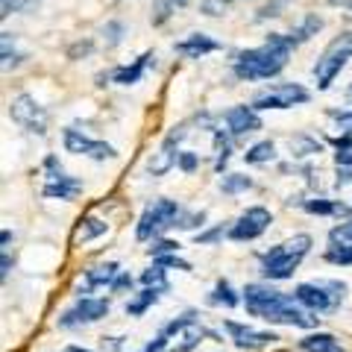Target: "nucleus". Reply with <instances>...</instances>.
<instances>
[{"instance_id":"obj_1","label":"nucleus","mask_w":352,"mask_h":352,"mask_svg":"<svg viewBox=\"0 0 352 352\" xmlns=\"http://www.w3.org/2000/svg\"><path fill=\"white\" fill-rule=\"evenodd\" d=\"M244 305L247 314L258 317L267 323H285V326H296V329H314L320 317H314L311 311L294 300V296L282 294L267 285H247L244 288Z\"/></svg>"},{"instance_id":"obj_2","label":"nucleus","mask_w":352,"mask_h":352,"mask_svg":"<svg viewBox=\"0 0 352 352\" xmlns=\"http://www.w3.org/2000/svg\"><path fill=\"white\" fill-rule=\"evenodd\" d=\"M294 47L296 44L291 36H285V32H270V36L264 38V44L238 53L232 71H235L238 80H247V82L270 80V76H276L285 65H288Z\"/></svg>"},{"instance_id":"obj_3","label":"nucleus","mask_w":352,"mask_h":352,"mask_svg":"<svg viewBox=\"0 0 352 352\" xmlns=\"http://www.w3.org/2000/svg\"><path fill=\"white\" fill-rule=\"evenodd\" d=\"M308 250H311V238L308 235H294L291 241H285V244H276L270 247L267 252H261L258 261H261V273L267 279H288L294 276V270L300 267V261L308 256Z\"/></svg>"},{"instance_id":"obj_4","label":"nucleus","mask_w":352,"mask_h":352,"mask_svg":"<svg viewBox=\"0 0 352 352\" xmlns=\"http://www.w3.org/2000/svg\"><path fill=\"white\" fill-rule=\"evenodd\" d=\"M346 285L340 282H302L294 288V300L311 314H329L340 305Z\"/></svg>"},{"instance_id":"obj_5","label":"nucleus","mask_w":352,"mask_h":352,"mask_svg":"<svg viewBox=\"0 0 352 352\" xmlns=\"http://www.w3.org/2000/svg\"><path fill=\"white\" fill-rule=\"evenodd\" d=\"M352 59V32H340V36L323 50V56L314 65V82L320 91H326L335 82V76L346 68V62Z\"/></svg>"},{"instance_id":"obj_6","label":"nucleus","mask_w":352,"mask_h":352,"mask_svg":"<svg viewBox=\"0 0 352 352\" xmlns=\"http://www.w3.org/2000/svg\"><path fill=\"white\" fill-rule=\"evenodd\" d=\"M179 214H182L179 203L159 197V200H153V203L144 208V214H141V220H138V229H135V238H138V241H150V238L156 241L162 232H168L170 226H176Z\"/></svg>"},{"instance_id":"obj_7","label":"nucleus","mask_w":352,"mask_h":352,"mask_svg":"<svg viewBox=\"0 0 352 352\" xmlns=\"http://www.w3.org/2000/svg\"><path fill=\"white\" fill-rule=\"evenodd\" d=\"M308 94L302 85L296 82H279V85H270L258 91L252 97V109H291V106H302L308 103Z\"/></svg>"},{"instance_id":"obj_8","label":"nucleus","mask_w":352,"mask_h":352,"mask_svg":"<svg viewBox=\"0 0 352 352\" xmlns=\"http://www.w3.org/2000/svg\"><path fill=\"white\" fill-rule=\"evenodd\" d=\"M44 168H47V182H44V188H41L44 197H50V200H74V197L82 191V182L76 179V176L65 173L56 156H47Z\"/></svg>"},{"instance_id":"obj_9","label":"nucleus","mask_w":352,"mask_h":352,"mask_svg":"<svg viewBox=\"0 0 352 352\" xmlns=\"http://www.w3.org/2000/svg\"><path fill=\"white\" fill-rule=\"evenodd\" d=\"M9 115H12L15 124H21L30 132H36V135H44V132H47V112L36 103V97L18 94L15 100L9 103Z\"/></svg>"},{"instance_id":"obj_10","label":"nucleus","mask_w":352,"mask_h":352,"mask_svg":"<svg viewBox=\"0 0 352 352\" xmlns=\"http://www.w3.org/2000/svg\"><path fill=\"white\" fill-rule=\"evenodd\" d=\"M109 314V300H94V296H80V302L68 308L59 317V329H76V326H88L97 323L100 317Z\"/></svg>"},{"instance_id":"obj_11","label":"nucleus","mask_w":352,"mask_h":352,"mask_svg":"<svg viewBox=\"0 0 352 352\" xmlns=\"http://www.w3.org/2000/svg\"><path fill=\"white\" fill-rule=\"evenodd\" d=\"M62 138H65V150H68V153H76V156H88V159H94V162H106V159H112V156H115V147H112V144L88 138V135H82V132H80V129H74V126L65 129V132H62Z\"/></svg>"},{"instance_id":"obj_12","label":"nucleus","mask_w":352,"mask_h":352,"mask_svg":"<svg viewBox=\"0 0 352 352\" xmlns=\"http://www.w3.org/2000/svg\"><path fill=\"white\" fill-rule=\"evenodd\" d=\"M270 223H273V214L267 212V208L252 206L232 223V229H229V238H232V241H256L258 235H264V229H267Z\"/></svg>"},{"instance_id":"obj_13","label":"nucleus","mask_w":352,"mask_h":352,"mask_svg":"<svg viewBox=\"0 0 352 352\" xmlns=\"http://www.w3.org/2000/svg\"><path fill=\"white\" fill-rule=\"evenodd\" d=\"M223 329L229 332V338H232V344L238 349H244V352H256V349H264V346H270V344L279 340L273 332H258V329L235 323V320H223Z\"/></svg>"},{"instance_id":"obj_14","label":"nucleus","mask_w":352,"mask_h":352,"mask_svg":"<svg viewBox=\"0 0 352 352\" xmlns=\"http://www.w3.org/2000/svg\"><path fill=\"white\" fill-rule=\"evenodd\" d=\"M188 135V129H185V124L182 126H176V129H170V135L162 141V150L156 153V159H150V173L153 176H162V173H168L173 164H176V159H179V141Z\"/></svg>"},{"instance_id":"obj_15","label":"nucleus","mask_w":352,"mask_h":352,"mask_svg":"<svg viewBox=\"0 0 352 352\" xmlns=\"http://www.w3.org/2000/svg\"><path fill=\"white\" fill-rule=\"evenodd\" d=\"M226 126L232 132V138H241V135H247V132L261 129V118L256 115L252 106H232L226 112Z\"/></svg>"},{"instance_id":"obj_16","label":"nucleus","mask_w":352,"mask_h":352,"mask_svg":"<svg viewBox=\"0 0 352 352\" xmlns=\"http://www.w3.org/2000/svg\"><path fill=\"white\" fill-rule=\"evenodd\" d=\"M173 50L179 53V56H185V59H203L206 53L220 50V41H214L212 36H206V32H194V36H188L185 41L173 44Z\"/></svg>"},{"instance_id":"obj_17","label":"nucleus","mask_w":352,"mask_h":352,"mask_svg":"<svg viewBox=\"0 0 352 352\" xmlns=\"http://www.w3.org/2000/svg\"><path fill=\"white\" fill-rule=\"evenodd\" d=\"M118 264L109 261V264H97V267H88L85 270V285H80V296L82 294H91L94 288H103V285H109L112 288V282L118 279Z\"/></svg>"},{"instance_id":"obj_18","label":"nucleus","mask_w":352,"mask_h":352,"mask_svg":"<svg viewBox=\"0 0 352 352\" xmlns=\"http://www.w3.org/2000/svg\"><path fill=\"white\" fill-rule=\"evenodd\" d=\"M150 59H153V53H150V50H147V53H141V56L132 62V65H120V68H115L112 74H109V80L118 82V85H135L141 76H144Z\"/></svg>"},{"instance_id":"obj_19","label":"nucleus","mask_w":352,"mask_h":352,"mask_svg":"<svg viewBox=\"0 0 352 352\" xmlns=\"http://www.w3.org/2000/svg\"><path fill=\"white\" fill-rule=\"evenodd\" d=\"M106 232V223L103 220H97V217H82L80 223H76V229H74V247H80V244H88L91 238H100Z\"/></svg>"},{"instance_id":"obj_20","label":"nucleus","mask_w":352,"mask_h":352,"mask_svg":"<svg viewBox=\"0 0 352 352\" xmlns=\"http://www.w3.org/2000/svg\"><path fill=\"white\" fill-rule=\"evenodd\" d=\"M300 349H302V352H346L332 335H326V332L305 335V338L300 340Z\"/></svg>"},{"instance_id":"obj_21","label":"nucleus","mask_w":352,"mask_h":352,"mask_svg":"<svg viewBox=\"0 0 352 352\" xmlns=\"http://www.w3.org/2000/svg\"><path fill=\"white\" fill-rule=\"evenodd\" d=\"M191 0H153V27H162V24H168V21L176 15V9H185Z\"/></svg>"},{"instance_id":"obj_22","label":"nucleus","mask_w":352,"mask_h":352,"mask_svg":"<svg viewBox=\"0 0 352 352\" xmlns=\"http://www.w3.org/2000/svg\"><path fill=\"white\" fill-rule=\"evenodd\" d=\"M302 208L308 214H352V208L344 206V203H338V200H305Z\"/></svg>"},{"instance_id":"obj_23","label":"nucleus","mask_w":352,"mask_h":352,"mask_svg":"<svg viewBox=\"0 0 352 352\" xmlns=\"http://www.w3.org/2000/svg\"><path fill=\"white\" fill-rule=\"evenodd\" d=\"M208 335H212V332H206V329H203L200 323H191L188 329H185V335L179 338V344L170 346L168 352H191V349L200 346V340H203V338H208Z\"/></svg>"},{"instance_id":"obj_24","label":"nucleus","mask_w":352,"mask_h":352,"mask_svg":"<svg viewBox=\"0 0 352 352\" xmlns=\"http://www.w3.org/2000/svg\"><path fill=\"white\" fill-rule=\"evenodd\" d=\"M241 300H238V294L232 291V285H229L226 279H220L214 285V291L208 294V305H223V308H235Z\"/></svg>"},{"instance_id":"obj_25","label":"nucleus","mask_w":352,"mask_h":352,"mask_svg":"<svg viewBox=\"0 0 352 352\" xmlns=\"http://www.w3.org/2000/svg\"><path fill=\"white\" fill-rule=\"evenodd\" d=\"M159 291H153V288H144V291H141L138 296H135V300H132V302H126V314L129 317H141V314H144L147 311V308L153 305V302H159Z\"/></svg>"},{"instance_id":"obj_26","label":"nucleus","mask_w":352,"mask_h":352,"mask_svg":"<svg viewBox=\"0 0 352 352\" xmlns=\"http://www.w3.org/2000/svg\"><path fill=\"white\" fill-rule=\"evenodd\" d=\"M141 285L144 288H153V291H159V294H168V276H164V267L162 264H156V267H150V270H144L141 273Z\"/></svg>"},{"instance_id":"obj_27","label":"nucleus","mask_w":352,"mask_h":352,"mask_svg":"<svg viewBox=\"0 0 352 352\" xmlns=\"http://www.w3.org/2000/svg\"><path fill=\"white\" fill-rule=\"evenodd\" d=\"M252 182L250 176H244V173H229V176H223V182H220V191H223L226 197H232V194H241V191H250L252 188Z\"/></svg>"},{"instance_id":"obj_28","label":"nucleus","mask_w":352,"mask_h":352,"mask_svg":"<svg viewBox=\"0 0 352 352\" xmlns=\"http://www.w3.org/2000/svg\"><path fill=\"white\" fill-rule=\"evenodd\" d=\"M273 141H258V144H252L247 153H244V162L247 164H264V162H273Z\"/></svg>"},{"instance_id":"obj_29","label":"nucleus","mask_w":352,"mask_h":352,"mask_svg":"<svg viewBox=\"0 0 352 352\" xmlns=\"http://www.w3.org/2000/svg\"><path fill=\"white\" fill-rule=\"evenodd\" d=\"M320 27H323V21H320V18H317V15H308V18L302 21V24L291 32L294 44H302V41H308L311 36H317V30H320Z\"/></svg>"},{"instance_id":"obj_30","label":"nucleus","mask_w":352,"mask_h":352,"mask_svg":"<svg viewBox=\"0 0 352 352\" xmlns=\"http://www.w3.org/2000/svg\"><path fill=\"white\" fill-rule=\"evenodd\" d=\"M332 144H335V162H338V168H352V135H338Z\"/></svg>"},{"instance_id":"obj_31","label":"nucleus","mask_w":352,"mask_h":352,"mask_svg":"<svg viewBox=\"0 0 352 352\" xmlns=\"http://www.w3.org/2000/svg\"><path fill=\"white\" fill-rule=\"evenodd\" d=\"M288 144H291L294 156H311V153H320L323 150L320 141H314V138H308V135H296V138L288 141Z\"/></svg>"},{"instance_id":"obj_32","label":"nucleus","mask_w":352,"mask_h":352,"mask_svg":"<svg viewBox=\"0 0 352 352\" xmlns=\"http://www.w3.org/2000/svg\"><path fill=\"white\" fill-rule=\"evenodd\" d=\"M214 150H217V162H214V170L220 173L229 162V138L223 135V129H214Z\"/></svg>"},{"instance_id":"obj_33","label":"nucleus","mask_w":352,"mask_h":352,"mask_svg":"<svg viewBox=\"0 0 352 352\" xmlns=\"http://www.w3.org/2000/svg\"><path fill=\"white\" fill-rule=\"evenodd\" d=\"M329 264H338V267H349L352 264V247H338L332 244L326 250V256H323Z\"/></svg>"},{"instance_id":"obj_34","label":"nucleus","mask_w":352,"mask_h":352,"mask_svg":"<svg viewBox=\"0 0 352 352\" xmlns=\"http://www.w3.org/2000/svg\"><path fill=\"white\" fill-rule=\"evenodd\" d=\"M173 252H179V241L159 238V241H153V247H147V256H150V258H159V256H173Z\"/></svg>"},{"instance_id":"obj_35","label":"nucleus","mask_w":352,"mask_h":352,"mask_svg":"<svg viewBox=\"0 0 352 352\" xmlns=\"http://www.w3.org/2000/svg\"><path fill=\"white\" fill-rule=\"evenodd\" d=\"M329 244L352 247V220H346V223H340V226H335L332 232H329Z\"/></svg>"},{"instance_id":"obj_36","label":"nucleus","mask_w":352,"mask_h":352,"mask_svg":"<svg viewBox=\"0 0 352 352\" xmlns=\"http://www.w3.org/2000/svg\"><path fill=\"white\" fill-rule=\"evenodd\" d=\"M329 118L335 120V129L340 135H352V112H344V109H329Z\"/></svg>"},{"instance_id":"obj_37","label":"nucleus","mask_w":352,"mask_h":352,"mask_svg":"<svg viewBox=\"0 0 352 352\" xmlns=\"http://www.w3.org/2000/svg\"><path fill=\"white\" fill-rule=\"evenodd\" d=\"M229 12V0H203V15L208 18H220Z\"/></svg>"},{"instance_id":"obj_38","label":"nucleus","mask_w":352,"mask_h":352,"mask_svg":"<svg viewBox=\"0 0 352 352\" xmlns=\"http://www.w3.org/2000/svg\"><path fill=\"white\" fill-rule=\"evenodd\" d=\"M223 235H229L226 229H223V226H214V229H208V232H197L194 241H197V244H217V241L223 238Z\"/></svg>"},{"instance_id":"obj_39","label":"nucleus","mask_w":352,"mask_h":352,"mask_svg":"<svg viewBox=\"0 0 352 352\" xmlns=\"http://www.w3.org/2000/svg\"><path fill=\"white\" fill-rule=\"evenodd\" d=\"M30 3H32V0H0V15L9 18V15L21 12V9H27Z\"/></svg>"},{"instance_id":"obj_40","label":"nucleus","mask_w":352,"mask_h":352,"mask_svg":"<svg viewBox=\"0 0 352 352\" xmlns=\"http://www.w3.org/2000/svg\"><path fill=\"white\" fill-rule=\"evenodd\" d=\"M203 220H206V212H191V214H179L176 226H179V229H197Z\"/></svg>"},{"instance_id":"obj_41","label":"nucleus","mask_w":352,"mask_h":352,"mask_svg":"<svg viewBox=\"0 0 352 352\" xmlns=\"http://www.w3.org/2000/svg\"><path fill=\"white\" fill-rule=\"evenodd\" d=\"M156 264H162V267H176V270L191 273V264H188V261H182L179 256H176V252H173V256H159Z\"/></svg>"},{"instance_id":"obj_42","label":"nucleus","mask_w":352,"mask_h":352,"mask_svg":"<svg viewBox=\"0 0 352 352\" xmlns=\"http://www.w3.org/2000/svg\"><path fill=\"white\" fill-rule=\"evenodd\" d=\"M197 164H200V159H197L194 153H179V159H176V168L185 170V173H194Z\"/></svg>"},{"instance_id":"obj_43","label":"nucleus","mask_w":352,"mask_h":352,"mask_svg":"<svg viewBox=\"0 0 352 352\" xmlns=\"http://www.w3.org/2000/svg\"><path fill=\"white\" fill-rule=\"evenodd\" d=\"M168 340H170V335L162 329V332H159L156 338H153V344H147L141 352H168Z\"/></svg>"},{"instance_id":"obj_44","label":"nucleus","mask_w":352,"mask_h":352,"mask_svg":"<svg viewBox=\"0 0 352 352\" xmlns=\"http://www.w3.org/2000/svg\"><path fill=\"white\" fill-rule=\"evenodd\" d=\"M103 32L109 36V38H106V47H115V44L120 41V32H124V27H120L118 21H112V24H109V27H106Z\"/></svg>"},{"instance_id":"obj_45","label":"nucleus","mask_w":352,"mask_h":352,"mask_svg":"<svg viewBox=\"0 0 352 352\" xmlns=\"http://www.w3.org/2000/svg\"><path fill=\"white\" fill-rule=\"evenodd\" d=\"M124 291H132V276L129 273H118V279L112 282V294H124Z\"/></svg>"},{"instance_id":"obj_46","label":"nucleus","mask_w":352,"mask_h":352,"mask_svg":"<svg viewBox=\"0 0 352 352\" xmlns=\"http://www.w3.org/2000/svg\"><path fill=\"white\" fill-rule=\"evenodd\" d=\"M9 270H12V256H9V250H3V256H0V279H6Z\"/></svg>"},{"instance_id":"obj_47","label":"nucleus","mask_w":352,"mask_h":352,"mask_svg":"<svg viewBox=\"0 0 352 352\" xmlns=\"http://www.w3.org/2000/svg\"><path fill=\"white\" fill-rule=\"evenodd\" d=\"M124 338H103V352H120Z\"/></svg>"},{"instance_id":"obj_48","label":"nucleus","mask_w":352,"mask_h":352,"mask_svg":"<svg viewBox=\"0 0 352 352\" xmlns=\"http://www.w3.org/2000/svg\"><path fill=\"white\" fill-rule=\"evenodd\" d=\"M88 50H91V41H82V44H76V47H71V59H76V56H80V53L85 56Z\"/></svg>"},{"instance_id":"obj_49","label":"nucleus","mask_w":352,"mask_h":352,"mask_svg":"<svg viewBox=\"0 0 352 352\" xmlns=\"http://www.w3.org/2000/svg\"><path fill=\"white\" fill-rule=\"evenodd\" d=\"M0 244H3V250H9V244H12V232H9V229H3V235H0Z\"/></svg>"},{"instance_id":"obj_50","label":"nucleus","mask_w":352,"mask_h":352,"mask_svg":"<svg viewBox=\"0 0 352 352\" xmlns=\"http://www.w3.org/2000/svg\"><path fill=\"white\" fill-rule=\"evenodd\" d=\"M65 352H91V349H82V346H68Z\"/></svg>"}]
</instances>
